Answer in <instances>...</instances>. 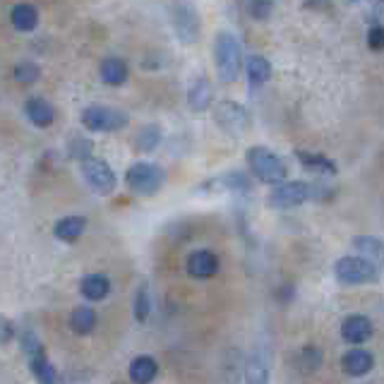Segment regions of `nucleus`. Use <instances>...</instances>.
<instances>
[{"label": "nucleus", "mask_w": 384, "mask_h": 384, "mask_svg": "<svg viewBox=\"0 0 384 384\" xmlns=\"http://www.w3.org/2000/svg\"><path fill=\"white\" fill-rule=\"evenodd\" d=\"M161 128L158 125H144V128L137 132V137H135V144H137V149L144 151V154H149V151H154L158 144H161Z\"/></svg>", "instance_id": "nucleus-25"}, {"label": "nucleus", "mask_w": 384, "mask_h": 384, "mask_svg": "<svg viewBox=\"0 0 384 384\" xmlns=\"http://www.w3.org/2000/svg\"><path fill=\"white\" fill-rule=\"evenodd\" d=\"M218 271V257L211 250H195L188 257V274L195 279H209Z\"/></svg>", "instance_id": "nucleus-11"}, {"label": "nucleus", "mask_w": 384, "mask_h": 384, "mask_svg": "<svg viewBox=\"0 0 384 384\" xmlns=\"http://www.w3.org/2000/svg\"><path fill=\"white\" fill-rule=\"evenodd\" d=\"M373 332H375V327H373V322H370L365 315H350L341 324L343 341L353 343V346H360V343H365L370 336H373Z\"/></svg>", "instance_id": "nucleus-10"}, {"label": "nucleus", "mask_w": 384, "mask_h": 384, "mask_svg": "<svg viewBox=\"0 0 384 384\" xmlns=\"http://www.w3.org/2000/svg\"><path fill=\"white\" fill-rule=\"evenodd\" d=\"M132 310H135L137 322H147L151 315V298H149V288L147 283H142L135 293V303H132Z\"/></svg>", "instance_id": "nucleus-27"}, {"label": "nucleus", "mask_w": 384, "mask_h": 384, "mask_svg": "<svg viewBox=\"0 0 384 384\" xmlns=\"http://www.w3.org/2000/svg\"><path fill=\"white\" fill-rule=\"evenodd\" d=\"M245 72H248V79L253 87H260L271 77V63L264 56H248L245 61Z\"/></svg>", "instance_id": "nucleus-21"}, {"label": "nucleus", "mask_w": 384, "mask_h": 384, "mask_svg": "<svg viewBox=\"0 0 384 384\" xmlns=\"http://www.w3.org/2000/svg\"><path fill=\"white\" fill-rule=\"evenodd\" d=\"M82 176L89 188L96 190L98 195H111L118 185L113 168H111L106 161H101V158H94V156H89L82 161Z\"/></svg>", "instance_id": "nucleus-7"}, {"label": "nucleus", "mask_w": 384, "mask_h": 384, "mask_svg": "<svg viewBox=\"0 0 384 384\" xmlns=\"http://www.w3.org/2000/svg\"><path fill=\"white\" fill-rule=\"evenodd\" d=\"M382 3H384V0H382Z\"/></svg>", "instance_id": "nucleus-33"}, {"label": "nucleus", "mask_w": 384, "mask_h": 384, "mask_svg": "<svg viewBox=\"0 0 384 384\" xmlns=\"http://www.w3.org/2000/svg\"><path fill=\"white\" fill-rule=\"evenodd\" d=\"M214 121L218 123V128L233 137H241L245 128H248V111L243 106H238L236 101H221L216 103L214 108Z\"/></svg>", "instance_id": "nucleus-8"}, {"label": "nucleus", "mask_w": 384, "mask_h": 384, "mask_svg": "<svg viewBox=\"0 0 384 384\" xmlns=\"http://www.w3.org/2000/svg\"><path fill=\"white\" fill-rule=\"evenodd\" d=\"M207 190H228V192H250L253 190V183L250 178L241 173V171H231V173L218 176L216 181L207 183Z\"/></svg>", "instance_id": "nucleus-16"}, {"label": "nucleus", "mask_w": 384, "mask_h": 384, "mask_svg": "<svg viewBox=\"0 0 384 384\" xmlns=\"http://www.w3.org/2000/svg\"><path fill=\"white\" fill-rule=\"evenodd\" d=\"M214 65L221 82H236L243 70V51L231 31H218L214 39Z\"/></svg>", "instance_id": "nucleus-1"}, {"label": "nucleus", "mask_w": 384, "mask_h": 384, "mask_svg": "<svg viewBox=\"0 0 384 384\" xmlns=\"http://www.w3.org/2000/svg\"><path fill=\"white\" fill-rule=\"evenodd\" d=\"M334 271H336V279L341 283H348V286H363V283H375L380 271H377V264L365 260L363 255L353 257H341L336 260L334 264Z\"/></svg>", "instance_id": "nucleus-4"}, {"label": "nucleus", "mask_w": 384, "mask_h": 384, "mask_svg": "<svg viewBox=\"0 0 384 384\" xmlns=\"http://www.w3.org/2000/svg\"><path fill=\"white\" fill-rule=\"evenodd\" d=\"M274 10V0H250L248 3V12L250 17L255 19H267Z\"/></svg>", "instance_id": "nucleus-29"}, {"label": "nucleus", "mask_w": 384, "mask_h": 384, "mask_svg": "<svg viewBox=\"0 0 384 384\" xmlns=\"http://www.w3.org/2000/svg\"><path fill=\"white\" fill-rule=\"evenodd\" d=\"M31 373H34V377L39 382H46V384L56 382V368L51 365L44 353L31 355Z\"/></svg>", "instance_id": "nucleus-26"}, {"label": "nucleus", "mask_w": 384, "mask_h": 384, "mask_svg": "<svg viewBox=\"0 0 384 384\" xmlns=\"http://www.w3.org/2000/svg\"><path fill=\"white\" fill-rule=\"evenodd\" d=\"M341 368L343 373H348L350 377H363L375 368V358L363 348H350L341 358Z\"/></svg>", "instance_id": "nucleus-12"}, {"label": "nucleus", "mask_w": 384, "mask_h": 384, "mask_svg": "<svg viewBox=\"0 0 384 384\" xmlns=\"http://www.w3.org/2000/svg\"><path fill=\"white\" fill-rule=\"evenodd\" d=\"M125 183H128V188L135 192V195L151 197L163 188V183H166V171L156 166V163H147V161L132 163L128 173H125Z\"/></svg>", "instance_id": "nucleus-2"}, {"label": "nucleus", "mask_w": 384, "mask_h": 384, "mask_svg": "<svg viewBox=\"0 0 384 384\" xmlns=\"http://www.w3.org/2000/svg\"><path fill=\"white\" fill-rule=\"evenodd\" d=\"M22 348H24L29 355H36V353H41V341L36 339L34 332H24V334H22Z\"/></svg>", "instance_id": "nucleus-31"}, {"label": "nucleus", "mask_w": 384, "mask_h": 384, "mask_svg": "<svg viewBox=\"0 0 384 384\" xmlns=\"http://www.w3.org/2000/svg\"><path fill=\"white\" fill-rule=\"evenodd\" d=\"M82 125L89 132H118L128 125V113L108 106H89L82 111Z\"/></svg>", "instance_id": "nucleus-5"}, {"label": "nucleus", "mask_w": 384, "mask_h": 384, "mask_svg": "<svg viewBox=\"0 0 384 384\" xmlns=\"http://www.w3.org/2000/svg\"><path fill=\"white\" fill-rule=\"evenodd\" d=\"M368 44H370V49H373V51H382V49H384V26H382V24L370 26V31H368Z\"/></svg>", "instance_id": "nucleus-30"}, {"label": "nucleus", "mask_w": 384, "mask_h": 384, "mask_svg": "<svg viewBox=\"0 0 384 384\" xmlns=\"http://www.w3.org/2000/svg\"><path fill=\"white\" fill-rule=\"evenodd\" d=\"M209 103H211V84L207 77L200 75L188 89V106L192 111H197V113H202V111L209 108Z\"/></svg>", "instance_id": "nucleus-14"}, {"label": "nucleus", "mask_w": 384, "mask_h": 384, "mask_svg": "<svg viewBox=\"0 0 384 384\" xmlns=\"http://www.w3.org/2000/svg\"><path fill=\"white\" fill-rule=\"evenodd\" d=\"M39 75H41V70H39L34 63H19L15 68V79H17V82H22V84L36 82Z\"/></svg>", "instance_id": "nucleus-28"}, {"label": "nucleus", "mask_w": 384, "mask_h": 384, "mask_svg": "<svg viewBox=\"0 0 384 384\" xmlns=\"http://www.w3.org/2000/svg\"><path fill=\"white\" fill-rule=\"evenodd\" d=\"M248 166L264 183H283L288 176L286 163L267 147H250L248 149Z\"/></svg>", "instance_id": "nucleus-3"}, {"label": "nucleus", "mask_w": 384, "mask_h": 384, "mask_svg": "<svg viewBox=\"0 0 384 384\" xmlns=\"http://www.w3.org/2000/svg\"><path fill=\"white\" fill-rule=\"evenodd\" d=\"M353 248H355V253H360L365 260L375 262L377 267H384V243L380 238L358 236V238H353Z\"/></svg>", "instance_id": "nucleus-17"}, {"label": "nucleus", "mask_w": 384, "mask_h": 384, "mask_svg": "<svg viewBox=\"0 0 384 384\" xmlns=\"http://www.w3.org/2000/svg\"><path fill=\"white\" fill-rule=\"evenodd\" d=\"M79 293H82L87 300H103L106 295L111 293V281L106 279L103 274H89L84 276L82 283H79Z\"/></svg>", "instance_id": "nucleus-18"}, {"label": "nucleus", "mask_w": 384, "mask_h": 384, "mask_svg": "<svg viewBox=\"0 0 384 384\" xmlns=\"http://www.w3.org/2000/svg\"><path fill=\"white\" fill-rule=\"evenodd\" d=\"M10 336H12V322L5 320V324H3V343H8Z\"/></svg>", "instance_id": "nucleus-32"}, {"label": "nucleus", "mask_w": 384, "mask_h": 384, "mask_svg": "<svg viewBox=\"0 0 384 384\" xmlns=\"http://www.w3.org/2000/svg\"><path fill=\"white\" fill-rule=\"evenodd\" d=\"M10 19H12V26H15L17 31H34L36 24H39V12H36L34 5L19 3L12 8Z\"/></svg>", "instance_id": "nucleus-19"}, {"label": "nucleus", "mask_w": 384, "mask_h": 384, "mask_svg": "<svg viewBox=\"0 0 384 384\" xmlns=\"http://www.w3.org/2000/svg\"><path fill=\"white\" fill-rule=\"evenodd\" d=\"M94 327H96V313L91 308L87 305H79L72 310V315H70V329L75 334L79 336H87L94 332Z\"/></svg>", "instance_id": "nucleus-20"}, {"label": "nucleus", "mask_w": 384, "mask_h": 384, "mask_svg": "<svg viewBox=\"0 0 384 384\" xmlns=\"http://www.w3.org/2000/svg\"><path fill=\"white\" fill-rule=\"evenodd\" d=\"M24 113L36 128H49V125H53V121H56V108H53L46 98H39V96L29 98V101L24 103Z\"/></svg>", "instance_id": "nucleus-13"}, {"label": "nucleus", "mask_w": 384, "mask_h": 384, "mask_svg": "<svg viewBox=\"0 0 384 384\" xmlns=\"http://www.w3.org/2000/svg\"><path fill=\"white\" fill-rule=\"evenodd\" d=\"M295 156L305 171H313V173L320 176H336V163L329 156L315 154V151H295Z\"/></svg>", "instance_id": "nucleus-15"}, {"label": "nucleus", "mask_w": 384, "mask_h": 384, "mask_svg": "<svg viewBox=\"0 0 384 384\" xmlns=\"http://www.w3.org/2000/svg\"><path fill=\"white\" fill-rule=\"evenodd\" d=\"M84 226H87L84 216H65V218H61V221L56 223L53 233H56V238H61V241H65V243H72V241H77V238L84 233Z\"/></svg>", "instance_id": "nucleus-22"}, {"label": "nucleus", "mask_w": 384, "mask_h": 384, "mask_svg": "<svg viewBox=\"0 0 384 384\" xmlns=\"http://www.w3.org/2000/svg\"><path fill=\"white\" fill-rule=\"evenodd\" d=\"M173 29L183 44H195L200 36V17L192 8H178L173 12Z\"/></svg>", "instance_id": "nucleus-9"}, {"label": "nucleus", "mask_w": 384, "mask_h": 384, "mask_svg": "<svg viewBox=\"0 0 384 384\" xmlns=\"http://www.w3.org/2000/svg\"><path fill=\"white\" fill-rule=\"evenodd\" d=\"M310 197H313V185L303 181H283V183H276V188L269 192L267 202L269 207L274 209H290V207H298V204L308 202Z\"/></svg>", "instance_id": "nucleus-6"}, {"label": "nucleus", "mask_w": 384, "mask_h": 384, "mask_svg": "<svg viewBox=\"0 0 384 384\" xmlns=\"http://www.w3.org/2000/svg\"><path fill=\"white\" fill-rule=\"evenodd\" d=\"M101 79L111 87H118L128 79V65L121 58H106L101 63Z\"/></svg>", "instance_id": "nucleus-24"}, {"label": "nucleus", "mask_w": 384, "mask_h": 384, "mask_svg": "<svg viewBox=\"0 0 384 384\" xmlns=\"http://www.w3.org/2000/svg\"><path fill=\"white\" fill-rule=\"evenodd\" d=\"M158 373V365L156 360L151 358V355H140V358H135L130 363V380L132 382H151Z\"/></svg>", "instance_id": "nucleus-23"}]
</instances>
